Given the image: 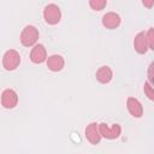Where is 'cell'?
<instances>
[{
	"label": "cell",
	"mask_w": 154,
	"mask_h": 154,
	"mask_svg": "<svg viewBox=\"0 0 154 154\" xmlns=\"http://www.w3.org/2000/svg\"><path fill=\"white\" fill-rule=\"evenodd\" d=\"M134 47H135V51L138 54H144L148 51V43H147V38H146V32L144 31H141L135 36Z\"/></svg>",
	"instance_id": "obj_11"
},
{
	"label": "cell",
	"mask_w": 154,
	"mask_h": 154,
	"mask_svg": "<svg viewBox=\"0 0 154 154\" xmlns=\"http://www.w3.org/2000/svg\"><path fill=\"white\" fill-rule=\"evenodd\" d=\"M107 5L106 0H90L89 1V6L94 10V11H101L103 10V7Z\"/></svg>",
	"instance_id": "obj_13"
},
{
	"label": "cell",
	"mask_w": 154,
	"mask_h": 154,
	"mask_svg": "<svg viewBox=\"0 0 154 154\" xmlns=\"http://www.w3.org/2000/svg\"><path fill=\"white\" fill-rule=\"evenodd\" d=\"M99 131H100L101 137H105L107 140H116L120 136L122 128L119 124L108 125L106 123H101V124H99Z\"/></svg>",
	"instance_id": "obj_4"
},
{
	"label": "cell",
	"mask_w": 154,
	"mask_h": 154,
	"mask_svg": "<svg viewBox=\"0 0 154 154\" xmlns=\"http://www.w3.org/2000/svg\"><path fill=\"white\" fill-rule=\"evenodd\" d=\"M65 65V60L59 54H53L47 58V67L53 72H59L63 70Z\"/></svg>",
	"instance_id": "obj_10"
},
{
	"label": "cell",
	"mask_w": 154,
	"mask_h": 154,
	"mask_svg": "<svg viewBox=\"0 0 154 154\" xmlns=\"http://www.w3.org/2000/svg\"><path fill=\"white\" fill-rule=\"evenodd\" d=\"M30 60L34 64H41L47 60V51L43 45L36 43L30 52Z\"/></svg>",
	"instance_id": "obj_6"
},
{
	"label": "cell",
	"mask_w": 154,
	"mask_h": 154,
	"mask_svg": "<svg viewBox=\"0 0 154 154\" xmlns=\"http://www.w3.org/2000/svg\"><path fill=\"white\" fill-rule=\"evenodd\" d=\"M143 90L146 93V95L148 96L149 100H154V91H153V84H150L149 82H146L143 85Z\"/></svg>",
	"instance_id": "obj_15"
},
{
	"label": "cell",
	"mask_w": 154,
	"mask_h": 154,
	"mask_svg": "<svg viewBox=\"0 0 154 154\" xmlns=\"http://www.w3.org/2000/svg\"><path fill=\"white\" fill-rule=\"evenodd\" d=\"M146 38L148 43V49H154V29L149 28V30L146 32Z\"/></svg>",
	"instance_id": "obj_14"
},
{
	"label": "cell",
	"mask_w": 154,
	"mask_h": 154,
	"mask_svg": "<svg viewBox=\"0 0 154 154\" xmlns=\"http://www.w3.org/2000/svg\"><path fill=\"white\" fill-rule=\"evenodd\" d=\"M152 70H153V63L149 65V70H148V78H149V83L153 84V73H152Z\"/></svg>",
	"instance_id": "obj_16"
},
{
	"label": "cell",
	"mask_w": 154,
	"mask_h": 154,
	"mask_svg": "<svg viewBox=\"0 0 154 154\" xmlns=\"http://www.w3.org/2000/svg\"><path fill=\"white\" fill-rule=\"evenodd\" d=\"M20 64V55L16 49H8L2 57V66L6 71L16 70Z\"/></svg>",
	"instance_id": "obj_3"
},
{
	"label": "cell",
	"mask_w": 154,
	"mask_h": 154,
	"mask_svg": "<svg viewBox=\"0 0 154 154\" xmlns=\"http://www.w3.org/2000/svg\"><path fill=\"white\" fill-rule=\"evenodd\" d=\"M126 107L129 113L135 118H141L143 114V106L141 102L135 97H128L126 100Z\"/></svg>",
	"instance_id": "obj_9"
},
{
	"label": "cell",
	"mask_w": 154,
	"mask_h": 154,
	"mask_svg": "<svg viewBox=\"0 0 154 154\" xmlns=\"http://www.w3.org/2000/svg\"><path fill=\"white\" fill-rule=\"evenodd\" d=\"M18 103V95L13 89H5L1 94V105L4 108L12 109Z\"/></svg>",
	"instance_id": "obj_5"
},
{
	"label": "cell",
	"mask_w": 154,
	"mask_h": 154,
	"mask_svg": "<svg viewBox=\"0 0 154 154\" xmlns=\"http://www.w3.org/2000/svg\"><path fill=\"white\" fill-rule=\"evenodd\" d=\"M38 30L36 26L34 25H26L24 26V29L22 30L20 32V36H19V40H20V43L24 46V47H34L38 40Z\"/></svg>",
	"instance_id": "obj_1"
},
{
	"label": "cell",
	"mask_w": 154,
	"mask_h": 154,
	"mask_svg": "<svg viewBox=\"0 0 154 154\" xmlns=\"http://www.w3.org/2000/svg\"><path fill=\"white\" fill-rule=\"evenodd\" d=\"M43 19L49 25H55L61 19V11L58 5L48 4L43 10Z\"/></svg>",
	"instance_id": "obj_2"
},
{
	"label": "cell",
	"mask_w": 154,
	"mask_h": 154,
	"mask_svg": "<svg viewBox=\"0 0 154 154\" xmlns=\"http://www.w3.org/2000/svg\"><path fill=\"white\" fill-rule=\"evenodd\" d=\"M96 79L102 83V84H106L108 82H111V79L113 78V72H112V69L109 66H101L97 71H96Z\"/></svg>",
	"instance_id": "obj_12"
},
{
	"label": "cell",
	"mask_w": 154,
	"mask_h": 154,
	"mask_svg": "<svg viewBox=\"0 0 154 154\" xmlns=\"http://www.w3.org/2000/svg\"><path fill=\"white\" fill-rule=\"evenodd\" d=\"M120 16L116 12H107L102 16V25L107 29H116L120 25Z\"/></svg>",
	"instance_id": "obj_8"
},
{
	"label": "cell",
	"mask_w": 154,
	"mask_h": 154,
	"mask_svg": "<svg viewBox=\"0 0 154 154\" xmlns=\"http://www.w3.org/2000/svg\"><path fill=\"white\" fill-rule=\"evenodd\" d=\"M142 4H143L144 6H147V7H152L153 4H154V1H153V0H150V1H143Z\"/></svg>",
	"instance_id": "obj_17"
},
{
	"label": "cell",
	"mask_w": 154,
	"mask_h": 154,
	"mask_svg": "<svg viewBox=\"0 0 154 154\" xmlns=\"http://www.w3.org/2000/svg\"><path fill=\"white\" fill-rule=\"evenodd\" d=\"M85 138L91 143V144H97L101 140V135L99 131V124L93 122L85 128Z\"/></svg>",
	"instance_id": "obj_7"
}]
</instances>
